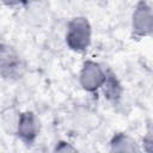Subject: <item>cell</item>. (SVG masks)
<instances>
[{
	"instance_id": "obj_8",
	"label": "cell",
	"mask_w": 153,
	"mask_h": 153,
	"mask_svg": "<svg viewBox=\"0 0 153 153\" xmlns=\"http://www.w3.org/2000/svg\"><path fill=\"white\" fill-rule=\"evenodd\" d=\"M54 151L55 152H76V147L72 146V143H69L67 141L61 140V141L56 142Z\"/></svg>"
},
{
	"instance_id": "obj_2",
	"label": "cell",
	"mask_w": 153,
	"mask_h": 153,
	"mask_svg": "<svg viewBox=\"0 0 153 153\" xmlns=\"http://www.w3.org/2000/svg\"><path fill=\"white\" fill-rule=\"evenodd\" d=\"M26 65L19 51L11 44L0 42V76L7 81H16L23 78Z\"/></svg>"
},
{
	"instance_id": "obj_4",
	"label": "cell",
	"mask_w": 153,
	"mask_h": 153,
	"mask_svg": "<svg viewBox=\"0 0 153 153\" xmlns=\"http://www.w3.org/2000/svg\"><path fill=\"white\" fill-rule=\"evenodd\" d=\"M130 27L135 38H143L152 35L153 13L151 5L146 0H139L135 4L131 13Z\"/></svg>"
},
{
	"instance_id": "obj_3",
	"label": "cell",
	"mask_w": 153,
	"mask_h": 153,
	"mask_svg": "<svg viewBox=\"0 0 153 153\" xmlns=\"http://www.w3.org/2000/svg\"><path fill=\"white\" fill-rule=\"evenodd\" d=\"M106 78V69L94 60H85L79 71L78 80L80 87L87 93H97Z\"/></svg>"
},
{
	"instance_id": "obj_5",
	"label": "cell",
	"mask_w": 153,
	"mask_h": 153,
	"mask_svg": "<svg viewBox=\"0 0 153 153\" xmlns=\"http://www.w3.org/2000/svg\"><path fill=\"white\" fill-rule=\"evenodd\" d=\"M39 120L35 112L26 110L18 115L16 124V135L25 146H32L36 142L39 135Z\"/></svg>"
},
{
	"instance_id": "obj_6",
	"label": "cell",
	"mask_w": 153,
	"mask_h": 153,
	"mask_svg": "<svg viewBox=\"0 0 153 153\" xmlns=\"http://www.w3.org/2000/svg\"><path fill=\"white\" fill-rule=\"evenodd\" d=\"M100 90L104 94V98L114 105L120 103L124 92L121 80L111 69H106V78Z\"/></svg>"
},
{
	"instance_id": "obj_7",
	"label": "cell",
	"mask_w": 153,
	"mask_h": 153,
	"mask_svg": "<svg viewBox=\"0 0 153 153\" xmlns=\"http://www.w3.org/2000/svg\"><path fill=\"white\" fill-rule=\"evenodd\" d=\"M110 151L112 152H139V143L127 133H115L109 141Z\"/></svg>"
},
{
	"instance_id": "obj_1",
	"label": "cell",
	"mask_w": 153,
	"mask_h": 153,
	"mask_svg": "<svg viewBox=\"0 0 153 153\" xmlns=\"http://www.w3.org/2000/svg\"><path fill=\"white\" fill-rule=\"evenodd\" d=\"M66 45L69 50L81 54L85 53L92 43V25L84 16H76L69 19L65 33Z\"/></svg>"
},
{
	"instance_id": "obj_9",
	"label": "cell",
	"mask_w": 153,
	"mask_h": 153,
	"mask_svg": "<svg viewBox=\"0 0 153 153\" xmlns=\"http://www.w3.org/2000/svg\"><path fill=\"white\" fill-rule=\"evenodd\" d=\"M1 2H2L6 7L17 8V7L25 6V5L29 2V0H1Z\"/></svg>"
}]
</instances>
